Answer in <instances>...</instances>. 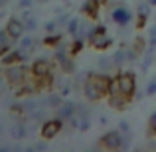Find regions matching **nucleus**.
I'll use <instances>...</instances> for the list:
<instances>
[{
    "instance_id": "obj_1",
    "label": "nucleus",
    "mask_w": 156,
    "mask_h": 152,
    "mask_svg": "<svg viewBox=\"0 0 156 152\" xmlns=\"http://www.w3.org/2000/svg\"><path fill=\"white\" fill-rule=\"evenodd\" d=\"M113 91H119L122 95H126L129 99H133L134 91H136V77L133 73H119L113 79V83H111L109 93H113Z\"/></svg>"
},
{
    "instance_id": "obj_2",
    "label": "nucleus",
    "mask_w": 156,
    "mask_h": 152,
    "mask_svg": "<svg viewBox=\"0 0 156 152\" xmlns=\"http://www.w3.org/2000/svg\"><path fill=\"white\" fill-rule=\"evenodd\" d=\"M26 75H28L26 69L18 67V65H10V67L6 69V79L12 87H22V85L26 83Z\"/></svg>"
},
{
    "instance_id": "obj_3",
    "label": "nucleus",
    "mask_w": 156,
    "mask_h": 152,
    "mask_svg": "<svg viewBox=\"0 0 156 152\" xmlns=\"http://www.w3.org/2000/svg\"><path fill=\"white\" fill-rule=\"evenodd\" d=\"M91 46L95 48V50H107V48L113 44V40L109 38V36L105 34V28L103 26H97L95 30H93V34H91Z\"/></svg>"
},
{
    "instance_id": "obj_4",
    "label": "nucleus",
    "mask_w": 156,
    "mask_h": 152,
    "mask_svg": "<svg viewBox=\"0 0 156 152\" xmlns=\"http://www.w3.org/2000/svg\"><path fill=\"white\" fill-rule=\"evenodd\" d=\"M99 144L105 146V148H109V150L122 148V133H121V130H111V133H107L105 136L101 138Z\"/></svg>"
},
{
    "instance_id": "obj_5",
    "label": "nucleus",
    "mask_w": 156,
    "mask_h": 152,
    "mask_svg": "<svg viewBox=\"0 0 156 152\" xmlns=\"http://www.w3.org/2000/svg\"><path fill=\"white\" fill-rule=\"evenodd\" d=\"M61 126H63V121L61 118H51V121H46L42 125V136L46 138V140H50V138L57 136L61 130Z\"/></svg>"
},
{
    "instance_id": "obj_6",
    "label": "nucleus",
    "mask_w": 156,
    "mask_h": 152,
    "mask_svg": "<svg viewBox=\"0 0 156 152\" xmlns=\"http://www.w3.org/2000/svg\"><path fill=\"white\" fill-rule=\"evenodd\" d=\"M75 113H77V105L73 101H65L57 107V118H61V121H71L75 117Z\"/></svg>"
},
{
    "instance_id": "obj_7",
    "label": "nucleus",
    "mask_w": 156,
    "mask_h": 152,
    "mask_svg": "<svg viewBox=\"0 0 156 152\" xmlns=\"http://www.w3.org/2000/svg\"><path fill=\"white\" fill-rule=\"evenodd\" d=\"M24 30H26V24H22V20H18V18L8 20L6 32H8V36H10L12 40H20V36L24 34Z\"/></svg>"
},
{
    "instance_id": "obj_8",
    "label": "nucleus",
    "mask_w": 156,
    "mask_h": 152,
    "mask_svg": "<svg viewBox=\"0 0 156 152\" xmlns=\"http://www.w3.org/2000/svg\"><path fill=\"white\" fill-rule=\"evenodd\" d=\"M129 97L126 95H122V93H119V91H113V93H109V105L113 107V109H119V111H125L126 107H129Z\"/></svg>"
},
{
    "instance_id": "obj_9",
    "label": "nucleus",
    "mask_w": 156,
    "mask_h": 152,
    "mask_svg": "<svg viewBox=\"0 0 156 152\" xmlns=\"http://www.w3.org/2000/svg\"><path fill=\"white\" fill-rule=\"evenodd\" d=\"M91 83H95L97 87L101 89V91L105 93V95H109V89H111V83H113V79H111L109 75H95V73H91V75L87 77Z\"/></svg>"
},
{
    "instance_id": "obj_10",
    "label": "nucleus",
    "mask_w": 156,
    "mask_h": 152,
    "mask_svg": "<svg viewBox=\"0 0 156 152\" xmlns=\"http://www.w3.org/2000/svg\"><path fill=\"white\" fill-rule=\"evenodd\" d=\"M83 93H85V97H87L89 101H99V99H103V97H105V93L101 91L95 83H91L89 79L85 81V85H83Z\"/></svg>"
},
{
    "instance_id": "obj_11",
    "label": "nucleus",
    "mask_w": 156,
    "mask_h": 152,
    "mask_svg": "<svg viewBox=\"0 0 156 152\" xmlns=\"http://www.w3.org/2000/svg\"><path fill=\"white\" fill-rule=\"evenodd\" d=\"M32 73H34L36 77H48L51 73V63L46 59H40V61H34V65H32Z\"/></svg>"
},
{
    "instance_id": "obj_12",
    "label": "nucleus",
    "mask_w": 156,
    "mask_h": 152,
    "mask_svg": "<svg viewBox=\"0 0 156 152\" xmlns=\"http://www.w3.org/2000/svg\"><path fill=\"white\" fill-rule=\"evenodd\" d=\"M113 59H115V65H122V63H126V61L136 59V51H134V50H126V48H122V50H119V51L113 55Z\"/></svg>"
},
{
    "instance_id": "obj_13",
    "label": "nucleus",
    "mask_w": 156,
    "mask_h": 152,
    "mask_svg": "<svg viewBox=\"0 0 156 152\" xmlns=\"http://www.w3.org/2000/svg\"><path fill=\"white\" fill-rule=\"evenodd\" d=\"M18 50L24 53V55H30V53H34L36 50V40L32 38V36H26V38H22L20 40V46H18Z\"/></svg>"
},
{
    "instance_id": "obj_14",
    "label": "nucleus",
    "mask_w": 156,
    "mask_h": 152,
    "mask_svg": "<svg viewBox=\"0 0 156 152\" xmlns=\"http://www.w3.org/2000/svg\"><path fill=\"white\" fill-rule=\"evenodd\" d=\"M113 20L117 24H121V26H126V24L130 22V12L126 10V8H115L113 10Z\"/></svg>"
},
{
    "instance_id": "obj_15",
    "label": "nucleus",
    "mask_w": 156,
    "mask_h": 152,
    "mask_svg": "<svg viewBox=\"0 0 156 152\" xmlns=\"http://www.w3.org/2000/svg\"><path fill=\"white\" fill-rule=\"evenodd\" d=\"M55 59L59 61L61 69H63L65 73H71L73 69H75V67H73V61L69 59V55H65V53H63V50H57V53H55Z\"/></svg>"
},
{
    "instance_id": "obj_16",
    "label": "nucleus",
    "mask_w": 156,
    "mask_h": 152,
    "mask_svg": "<svg viewBox=\"0 0 156 152\" xmlns=\"http://www.w3.org/2000/svg\"><path fill=\"white\" fill-rule=\"evenodd\" d=\"M22 59H26V55H24L20 50H16V51H10L6 57H2V63L4 65H14V63H18V61H22Z\"/></svg>"
},
{
    "instance_id": "obj_17",
    "label": "nucleus",
    "mask_w": 156,
    "mask_h": 152,
    "mask_svg": "<svg viewBox=\"0 0 156 152\" xmlns=\"http://www.w3.org/2000/svg\"><path fill=\"white\" fill-rule=\"evenodd\" d=\"M83 10L89 18H97V12H99V0H87L83 4Z\"/></svg>"
},
{
    "instance_id": "obj_18",
    "label": "nucleus",
    "mask_w": 156,
    "mask_h": 152,
    "mask_svg": "<svg viewBox=\"0 0 156 152\" xmlns=\"http://www.w3.org/2000/svg\"><path fill=\"white\" fill-rule=\"evenodd\" d=\"M26 133H28V129H26V125L24 122H14L12 125V129H10V134H12V138H24L26 136Z\"/></svg>"
},
{
    "instance_id": "obj_19",
    "label": "nucleus",
    "mask_w": 156,
    "mask_h": 152,
    "mask_svg": "<svg viewBox=\"0 0 156 152\" xmlns=\"http://www.w3.org/2000/svg\"><path fill=\"white\" fill-rule=\"evenodd\" d=\"M8 38H10V36H8V32L6 30H0V57H2L4 51L8 50Z\"/></svg>"
},
{
    "instance_id": "obj_20",
    "label": "nucleus",
    "mask_w": 156,
    "mask_h": 152,
    "mask_svg": "<svg viewBox=\"0 0 156 152\" xmlns=\"http://www.w3.org/2000/svg\"><path fill=\"white\" fill-rule=\"evenodd\" d=\"M46 105H48V107H53V109H57V107L61 105V97H59V95H48Z\"/></svg>"
},
{
    "instance_id": "obj_21",
    "label": "nucleus",
    "mask_w": 156,
    "mask_h": 152,
    "mask_svg": "<svg viewBox=\"0 0 156 152\" xmlns=\"http://www.w3.org/2000/svg\"><path fill=\"white\" fill-rule=\"evenodd\" d=\"M79 26H81V24H79V20H75V18H73V20H69L67 32H69V34H73V36H77V32H79Z\"/></svg>"
},
{
    "instance_id": "obj_22",
    "label": "nucleus",
    "mask_w": 156,
    "mask_h": 152,
    "mask_svg": "<svg viewBox=\"0 0 156 152\" xmlns=\"http://www.w3.org/2000/svg\"><path fill=\"white\" fill-rule=\"evenodd\" d=\"M59 34H51V36H48L46 40H44V44H46V46H57V44H59Z\"/></svg>"
},
{
    "instance_id": "obj_23",
    "label": "nucleus",
    "mask_w": 156,
    "mask_h": 152,
    "mask_svg": "<svg viewBox=\"0 0 156 152\" xmlns=\"http://www.w3.org/2000/svg\"><path fill=\"white\" fill-rule=\"evenodd\" d=\"M138 14H140V16H148V14H150V4H148V2L138 4Z\"/></svg>"
},
{
    "instance_id": "obj_24",
    "label": "nucleus",
    "mask_w": 156,
    "mask_h": 152,
    "mask_svg": "<svg viewBox=\"0 0 156 152\" xmlns=\"http://www.w3.org/2000/svg\"><path fill=\"white\" fill-rule=\"evenodd\" d=\"M150 63H152V51H148V53L144 55V61H142V69L146 71V69L150 67Z\"/></svg>"
},
{
    "instance_id": "obj_25",
    "label": "nucleus",
    "mask_w": 156,
    "mask_h": 152,
    "mask_svg": "<svg viewBox=\"0 0 156 152\" xmlns=\"http://www.w3.org/2000/svg\"><path fill=\"white\" fill-rule=\"evenodd\" d=\"M36 28H38L36 18H30V16H28V20H26V30H36Z\"/></svg>"
},
{
    "instance_id": "obj_26",
    "label": "nucleus",
    "mask_w": 156,
    "mask_h": 152,
    "mask_svg": "<svg viewBox=\"0 0 156 152\" xmlns=\"http://www.w3.org/2000/svg\"><path fill=\"white\" fill-rule=\"evenodd\" d=\"M81 48H83V40L77 38V40H75V44H73V48H71V53H77V51L81 50Z\"/></svg>"
},
{
    "instance_id": "obj_27",
    "label": "nucleus",
    "mask_w": 156,
    "mask_h": 152,
    "mask_svg": "<svg viewBox=\"0 0 156 152\" xmlns=\"http://www.w3.org/2000/svg\"><path fill=\"white\" fill-rule=\"evenodd\" d=\"M154 93H156V79L150 81V85H148V89L144 91V95H154Z\"/></svg>"
},
{
    "instance_id": "obj_28",
    "label": "nucleus",
    "mask_w": 156,
    "mask_h": 152,
    "mask_svg": "<svg viewBox=\"0 0 156 152\" xmlns=\"http://www.w3.org/2000/svg\"><path fill=\"white\" fill-rule=\"evenodd\" d=\"M55 28H57V22H48V24H46V32H48V34H50V32H53Z\"/></svg>"
},
{
    "instance_id": "obj_29",
    "label": "nucleus",
    "mask_w": 156,
    "mask_h": 152,
    "mask_svg": "<svg viewBox=\"0 0 156 152\" xmlns=\"http://www.w3.org/2000/svg\"><path fill=\"white\" fill-rule=\"evenodd\" d=\"M150 130H152V133H156V113L150 117Z\"/></svg>"
},
{
    "instance_id": "obj_30",
    "label": "nucleus",
    "mask_w": 156,
    "mask_h": 152,
    "mask_svg": "<svg viewBox=\"0 0 156 152\" xmlns=\"http://www.w3.org/2000/svg\"><path fill=\"white\" fill-rule=\"evenodd\" d=\"M32 4V0H22V2H20V8H28Z\"/></svg>"
},
{
    "instance_id": "obj_31",
    "label": "nucleus",
    "mask_w": 156,
    "mask_h": 152,
    "mask_svg": "<svg viewBox=\"0 0 156 152\" xmlns=\"http://www.w3.org/2000/svg\"><path fill=\"white\" fill-rule=\"evenodd\" d=\"M36 148H38V150H44V148H46V144H44V142H40V144H36Z\"/></svg>"
},
{
    "instance_id": "obj_32",
    "label": "nucleus",
    "mask_w": 156,
    "mask_h": 152,
    "mask_svg": "<svg viewBox=\"0 0 156 152\" xmlns=\"http://www.w3.org/2000/svg\"><path fill=\"white\" fill-rule=\"evenodd\" d=\"M150 36H152V38H156V26L152 28V30H150Z\"/></svg>"
},
{
    "instance_id": "obj_33",
    "label": "nucleus",
    "mask_w": 156,
    "mask_h": 152,
    "mask_svg": "<svg viewBox=\"0 0 156 152\" xmlns=\"http://www.w3.org/2000/svg\"><path fill=\"white\" fill-rule=\"evenodd\" d=\"M4 2H6V0H0V6H2V4H4Z\"/></svg>"
},
{
    "instance_id": "obj_34",
    "label": "nucleus",
    "mask_w": 156,
    "mask_h": 152,
    "mask_svg": "<svg viewBox=\"0 0 156 152\" xmlns=\"http://www.w3.org/2000/svg\"><path fill=\"white\" fill-rule=\"evenodd\" d=\"M40 2H46V0H40Z\"/></svg>"
},
{
    "instance_id": "obj_35",
    "label": "nucleus",
    "mask_w": 156,
    "mask_h": 152,
    "mask_svg": "<svg viewBox=\"0 0 156 152\" xmlns=\"http://www.w3.org/2000/svg\"><path fill=\"white\" fill-rule=\"evenodd\" d=\"M0 130H2V126H0Z\"/></svg>"
}]
</instances>
